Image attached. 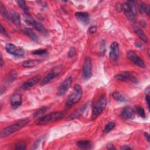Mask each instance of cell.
<instances>
[{
  "mask_svg": "<svg viewBox=\"0 0 150 150\" xmlns=\"http://www.w3.org/2000/svg\"><path fill=\"white\" fill-rule=\"evenodd\" d=\"M1 34L3 35L4 36H6V37H7V38L9 37L7 32L6 31L5 29L4 28V26H2V24H1Z\"/></svg>",
  "mask_w": 150,
  "mask_h": 150,
  "instance_id": "37",
  "label": "cell"
},
{
  "mask_svg": "<svg viewBox=\"0 0 150 150\" xmlns=\"http://www.w3.org/2000/svg\"><path fill=\"white\" fill-rule=\"evenodd\" d=\"M112 96L115 100L120 102H125L127 101V99L125 98V97L118 91L113 92Z\"/></svg>",
  "mask_w": 150,
  "mask_h": 150,
  "instance_id": "26",
  "label": "cell"
},
{
  "mask_svg": "<svg viewBox=\"0 0 150 150\" xmlns=\"http://www.w3.org/2000/svg\"><path fill=\"white\" fill-rule=\"evenodd\" d=\"M121 149H124V150H126V149H132V148L129 146L128 145H124L123 146L121 147Z\"/></svg>",
  "mask_w": 150,
  "mask_h": 150,
  "instance_id": "40",
  "label": "cell"
},
{
  "mask_svg": "<svg viewBox=\"0 0 150 150\" xmlns=\"http://www.w3.org/2000/svg\"><path fill=\"white\" fill-rule=\"evenodd\" d=\"M101 50H103V51L105 49V41L104 40H102V42H101Z\"/></svg>",
  "mask_w": 150,
  "mask_h": 150,
  "instance_id": "41",
  "label": "cell"
},
{
  "mask_svg": "<svg viewBox=\"0 0 150 150\" xmlns=\"http://www.w3.org/2000/svg\"><path fill=\"white\" fill-rule=\"evenodd\" d=\"M107 105V99L105 94H102L93 103L92 106L91 119L95 120L104 110Z\"/></svg>",
  "mask_w": 150,
  "mask_h": 150,
  "instance_id": "2",
  "label": "cell"
},
{
  "mask_svg": "<svg viewBox=\"0 0 150 150\" xmlns=\"http://www.w3.org/2000/svg\"><path fill=\"white\" fill-rule=\"evenodd\" d=\"M23 33L26 35L31 40L35 41V42H37L39 39L38 36L36 35V34L30 28H25L23 30Z\"/></svg>",
  "mask_w": 150,
  "mask_h": 150,
  "instance_id": "21",
  "label": "cell"
},
{
  "mask_svg": "<svg viewBox=\"0 0 150 150\" xmlns=\"http://www.w3.org/2000/svg\"><path fill=\"white\" fill-rule=\"evenodd\" d=\"M75 16L84 25H88L90 22L89 14L86 12H77L75 13Z\"/></svg>",
  "mask_w": 150,
  "mask_h": 150,
  "instance_id": "18",
  "label": "cell"
},
{
  "mask_svg": "<svg viewBox=\"0 0 150 150\" xmlns=\"http://www.w3.org/2000/svg\"><path fill=\"white\" fill-rule=\"evenodd\" d=\"M87 107H88V103H86L85 104L83 105L80 108H79L76 111H74L71 114H70L68 117V120H72L76 119V118H77L81 117L84 114V112L86 111Z\"/></svg>",
  "mask_w": 150,
  "mask_h": 150,
  "instance_id": "17",
  "label": "cell"
},
{
  "mask_svg": "<svg viewBox=\"0 0 150 150\" xmlns=\"http://www.w3.org/2000/svg\"><path fill=\"white\" fill-rule=\"evenodd\" d=\"M72 83V78L71 76H69L67 77L63 83L59 86L58 88V91L57 94L59 96H62L64 93H66L69 88L70 87L71 84Z\"/></svg>",
  "mask_w": 150,
  "mask_h": 150,
  "instance_id": "11",
  "label": "cell"
},
{
  "mask_svg": "<svg viewBox=\"0 0 150 150\" xmlns=\"http://www.w3.org/2000/svg\"><path fill=\"white\" fill-rule=\"evenodd\" d=\"M25 21L28 24L31 25L35 29L42 33H46V30L44 26L40 23L35 21L33 18L30 16H26L25 18Z\"/></svg>",
  "mask_w": 150,
  "mask_h": 150,
  "instance_id": "10",
  "label": "cell"
},
{
  "mask_svg": "<svg viewBox=\"0 0 150 150\" xmlns=\"http://www.w3.org/2000/svg\"><path fill=\"white\" fill-rule=\"evenodd\" d=\"M26 148V144L24 141H21L16 144L15 149H22L25 150Z\"/></svg>",
  "mask_w": 150,
  "mask_h": 150,
  "instance_id": "33",
  "label": "cell"
},
{
  "mask_svg": "<svg viewBox=\"0 0 150 150\" xmlns=\"http://www.w3.org/2000/svg\"><path fill=\"white\" fill-rule=\"evenodd\" d=\"M127 57L130 61H131L137 66L142 68L146 67V64H145L142 59H141L139 57V56L134 51H132V50L128 51L127 53Z\"/></svg>",
  "mask_w": 150,
  "mask_h": 150,
  "instance_id": "7",
  "label": "cell"
},
{
  "mask_svg": "<svg viewBox=\"0 0 150 150\" xmlns=\"http://www.w3.org/2000/svg\"><path fill=\"white\" fill-rule=\"evenodd\" d=\"M0 11L2 16L4 18V19H5L8 22H11V19L10 18V15L8 14L6 8L5 6L2 4V2H0Z\"/></svg>",
  "mask_w": 150,
  "mask_h": 150,
  "instance_id": "24",
  "label": "cell"
},
{
  "mask_svg": "<svg viewBox=\"0 0 150 150\" xmlns=\"http://www.w3.org/2000/svg\"><path fill=\"white\" fill-rule=\"evenodd\" d=\"M115 78L121 81H131L132 83L137 84L138 83V79L134 76L132 74L128 71H123L117 75H115Z\"/></svg>",
  "mask_w": 150,
  "mask_h": 150,
  "instance_id": "8",
  "label": "cell"
},
{
  "mask_svg": "<svg viewBox=\"0 0 150 150\" xmlns=\"http://www.w3.org/2000/svg\"><path fill=\"white\" fill-rule=\"evenodd\" d=\"M91 144L88 140H80L77 142V146L81 149H88L90 148Z\"/></svg>",
  "mask_w": 150,
  "mask_h": 150,
  "instance_id": "25",
  "label": "cell"
},
{
  "mask_svg": "<svg viewBox=\"0 0 150 150\" xmlns=\"http://www.w3.org/2000/svg\"><path fill=\"white\" fill-rule=\"evenodd\" d=\"M5 49L9 54L17 57H22L25 54V50L23 48L17 47L12 43L6 44L5 46Z\"/></svg>",
  "mask_w": 150,
  "mask_h": 150,
  "instance_id": "6",
  "label": "cell"
},
{
  "mask_svg": "<svg viewBox=\"0 0 150 150\" xmlns=\"http://www.w3.org/2000/svg\"><path fill=\"white\" fill-rule=\"evenodd\" d=\"M17 77V73L15 70L12 71L6 77V81L8 83H12L15 80Z\"/></svg>",
  "mask_w": 150,
  "mask_h": 150,
  "instance_id": "29",
  "label": "cell"
},
{
  "mask_svg": "<svg viewBox=\"0 0 150 150\" xmlns=\"http://www.w3.org/2000/svg\"><path fill=\"white\" fill-rule=\"evenodd\" d=\"M60 71H61V68L60 67H55L54 69L50 70L42 79L41 81V85L44 86L49 83L54 78L57 76L60 73Z\"/></svg>",
  "mask_w": 150,
  "mask_h": 150,
  "instance_id": "9",
  "label": "cell"
},
{
  "mask_svg": "<svg viewBox=\"0 0 150 150\" xmlns=\"http://www.w3.org/2000/svg\"><path fill=\"white\" fill-rule=\"evenodd\" d=\"M135 111L138 114V115L139 116H140L141 117L144 118L146 117V114L145 112L144 109L141 107V106H137L135 107Z\"/></svg>",
  "mask_w": 150,
  "mask_h": 150,
  "instance_id": "31",
  "label": "cell"
},
{
  "mask_svg": "<svg viewBox=\"0 0 150 150\" xmlns=\"http://www.w3.org/2000/svg\"><path fill=\"white\" fill-rule=\"evenodd\" d=\"M10 18L11 21L16 26H20L21 25V18L19 14L15 11L12 10L10 13Z\"/></svg>",
  "mask_w": 150,
  "mask_h": 150,
  "instance_id": "20",
  "label": "cell"
},
{
  "mask_svg": "<svg viewBox=\"0 0 150 150\" xmlns=\"http://www.w3.org/2000/svg\"><path fill=\"white\" fill-rule=\"evenodd\" d=\"M120 54V49L119 46L117 42H113L110 46V58L113 60L116 61L119 56Z\"/></svg>",
  "mask_w": 150,
  "mask_h": 150,
  "instance_id": "13",
  "label": "cell"
},
{
  "mask_svg": "<svg viewBox=\"0 0 150 150\" xmlns=\"http://www.w3.org/2000/svg\"><path fill=\"white\" fill-rule=\"evenodd\" d=\"M122 5V11H124L126 17L129 20V21L132 23L135 22L136 21V16L132 13V12L129 8L127 3H124L121 4Z\"/></svg>",
  "mask_w": 150,
  "mask_h": 150,
  "instance_id": "14",
  "label": "cell"
},
{
  "mask_svg": "<svg viewBox=\"0 0 150 150\" xmlns=\"http://www.w3.org/2000/svg\"><path fill=\"white\" fill-rule=\"evenodd\" d=\"M97 31V27L96 26H91L88 29V32L91 34L94 33Z\"/></svg>",
  "mask_w": 150,
  "mask_h": 150,
  "instance_id": "38",
  "label": "cell"
},
{
  "mask_svg": "<svg viewBox=\"0 0 150 150\" xmlns=\"http://www.w3.org/2000/svg\"><path fill=\"white\" fill-rule=\"evenodd\" d=\"M145 101H146V103L148 108H149V96L148 94H147L145 97Z\"/></svg>",
  "mask_w": 150,
  "mask_h": 150,
  "instance_id": "39",
  "label": "cell"
},
{
  "mask_svg": "<svg viewBox=\"0 0 150 150\" xmlns=\"http://www.w3.org/2000/svg\"><path fill=\"white\" fill-rule=\"evenodd\" d=\"M41 139H42V138L38 139V140H36L35 141V142L33 144V145H32V146L31 148L32 149H36L38 147V146H39V144H40V142L41 141Z\"/></svg>",
  "mask_w": 150,
  "mask_h": 150,
  "instance_id": "36",
  "label": "cell"
},
{
  "mask_svg": "<svg viewBox=\"0 0 150 150\" xmlns=\"http://www.w3.org/2000/svg\"><path fill=\"white\" fill-rule=\"evenodd\" d=\"M92 76V63L90 57H87L84 62L82 76L84 80L89 79Z\"/></svg>",
  "mask_w": 150,
  "mask_h": 150,
  "instance_id": "5",
  "label": "cell"
},
{
  "mask_svg": "<svg viewBox=\"0 0 150 150\" xmlns=\"http://www.w3.org/2000/svg\"><path fill=\"white\" fill-rule=\"evenodd\" d=\"M107 148L108 149H115L112 144H108V145H107Z\"/></svg>",
  "mask_w": 150,
  "mask_h": 150,
  "instance_id": "43",
  "label": "cell"
},
{
  "mask_svg": "<svg viewBox=\"0 0 150 150\" xmlns=\"http://www.w3.org/2000/svg\"><path fill=\"white\" fill-rule=\"evenodd\" d=\"M120 117L124 120L132 119L135 117V111L131 107L126 106L121 110Z\"/></svg>",
  "mask_w": 150,
  "mask_h": 150,
  "instance_id": "12",
  "label": "cell"
},
{
  "mask_svg": "<svg viewBox=\"0 0 150 150\" xmlns=\"http://www.w3.org/2000/svg\"><path fill=\"white\" fill-rule=\"evenodd\" d=\"M82 95L83 90L81 86L79 84H76L74 87L73 91L70 95L68 100L66 103L65 108L66 109H68L74 104H76L79 101H80L82 97Z\"/></svg>",
  "mask_w": 150,
  "mask_h": 150,
  "instance_id": "4",
  "label": "cell"
},
{
  "mask_svg": "<svg viewBox=\"0 0 150 150\" xmlns=\"http://www.w3.org/2000/svg\"><path fill=\"white\" fill-rule=\"evenodd\" d=\"M29 122V119L28 118H23L16 122L10 125L5 128H4L1 132L0 137L1 138H4L6 137L14 132H16V131L20 130L22 128H23L26 125H27Z\"/></svg>",
  "mask_w": 150,
  "mask_h": 150,
  "instance_id": "1",
  "label": "cell"
},
{
  "mask_svg": "<svg viewBox=\"0 0 150 150\" xmlns=\"http://www.w3.org/2000/svg\"><path fill=\"white\" fill-rule=\"evenodd\" d=\"M18 5L21 8V9L25 12H26L28 11V7L25 1H16Z\"/></svg>",
  "mask_w": 150,
  "mask_h": 150,
  "instance_id": "32",
  "label": "cell"
},
{
  "mask_svg": "<svg viewBox=\"0 0 150 150\" xmlns=\"http://www.w3.org/2000/svg\"><path fill=\"white\" fill-rule=\"evenodd\" d=\"M127 4L128 5L129 8L130 10L132 12V13L137 16V5L135 4V2L134 1H127Z\"/></svg>",
  "mask_w": 150,
  "mask_h": 150,
  "instance_id": "27",
  "label": "cell"
},
{
  "mask_svg": "<svg viewBox=\"0 0 150 150\" xmlns=\"http://www.w3.org/2000/svg\"><path fill=\"white\" fill-rule=\"evenodd\" d=\"M40 79V76H34L25 83H23L22 86L21 88L23 90H29L30 88H32L33 86H34Z\"/></svg>",
  "mask_w": 150,
  "mask_h": 150,
  "instance_id": "15",
  "label": "cell"
},
{
  "mask_svg": "<svg viewBox=\"0 0 150 150\" xmlns=\"http://www.w3.org/2000/svg\"><path fill=\"white\" fill-rule=\"evenodd\" d=\"M22 96L19 93L13 94L10 97V103L13 108H17L22 104Z\"/></svg>",
  "mask_w": 150,
  "mask_h": 150,
  "instance_id": "16",
  "label": "cell"
},
{
  "mask_svg": "<svg viewBox=\"0 0 150 150\" xmlns=\"http://www.w3.org/2000/svg\"><path fill=\"white\" fill-rule=\"evenodd\" d=\"M144 135H145V139L147 140V141L148 142H149L150 141V139H149V134H148V133H147V132H145V134H144Z\"/></svg>",
  "mask_w": 150,
  "mask_h": 150,
  "instance_id": "42",
  "label": "cell"
},
{
  "mask_svg": "<svg viewBox=\"0 0 150 150\" xmlns=\"http://www.w3.org/2000/svg\"><path fill=\"white\" fill-rule=\"evenodd\" d=\"M49 108L48 107H42L39 108L33 114L34 118H39L42 115H43L45 112H46Z\"/></svg>",
  "mask_w": 150,
  "mask_h": 150,
  "instance_id": "28",
  "label": "cell"
},
{
  "mask_svg": "<svg viewBox=\"0 0 150 150\" xmlns=\"http://www.w3.org/2000/svg\"><path fill=\"white\" fill-rule=\"evenodd\" d=\"M115 127V123L114 122H109L105 125L103 129V132L106 134L109 132L111 129H112Z\"/></svg>",
  "mask_w": 150,
  "mask_h": 150,
  "instance_id": "30",
  "label": "cell"
},
{
  "mask_svg": "<svg viewBox=\"0 0 150 150\" xmlns=\"http://www.w3.org/2000/svg\"><path fill=\"white\" fill-rule=\"evenodd\" d=\"M138 9L141 13H146L147 15H149L150 8L148 4L144 2H139L138 4Z\"/></svg>",
  "mask_w": 150,
  "mask_h": 150,
  "instance_id": "22",
  "label": "cell"
},
{
  "mask_svg": "<svg viewBox=\"0 0 150 150\" xmlns=\"http://www.w3.org/2000/svg\"><path fill=\"white\" fill-rule=\"evenodd\" d=\"M135 45H136V46H137L138 47H139V48H141V47H142V44L141 43H139V42H136L135 43Z\"/></svg>",
  "mask_w": 150,
  "mask_h": 150,
  "instance_id": "44",
  "label": "cell"
},
{
  "mask_svg": "<svg viewBox=\"0 0 150 150\" xmlns=\"http://www.w3.org/2000/svg\"><path fill=\"white\" fill-rule=\"evenodd\" d=\"M0 62H1V66L2 67L4 64V61H3V58H2V54H1V60H0Z\"/></svg>",
  "mask_w": 150,
  "mask_h": 150,
  "instance_id": "45",
  "label": "cell"
},
{
  "mask_svg": "<svg viewBox=\"0 0 150 150\" xmlns=\"http://www.w3.org/2000/svg\"><path fill=\"white\" fill-rule=\"evenodd\" d=\"M75 53H76V49L74 47H71L68 52V57L69 58L73 57L74 56Z\"/></svg>",
  "mask_w": 150,
  "mask_h": 150,
  "instance_id": "35",
  "label": "cell"
},
{
  "mask_svg": "<svg viewBox=\"0 0 150 150\" xmlns=\"http://www.w3.org/2000/svg\"><path fill=\"white\" fill-rule=\"evenodd\" d=\"M64 117V114L61 111H54L40 117L37 120L36 124L39 125H43L58 121Z\"/></svg>",
  "mask_w": 150,
  "mask_h": 150,
  "instance_id": "3",
  "label": "cell"
},
{
  "mask_svg": "<svg viewBox=\"0 0 150 150\" xmlns=\"http://www.w3.org/2000/svg\"><path fill=\"white\" fill-rule=\"evenodd\" d=\"M134 31L142 42L146 43H148V37L146 35V34L144 33V32L142 30V29H141L138 26H135L134 28Z\"/></svg>",
  "mask_w": 150,
  "mask_h": 150,
  "instance_id": "19",
  "label": "cell"
},
{
  "mask_svg": "<svg viewBox=\"0 0 150 150\" xmlns=\"http://www.w3.org/2000/svg\"><path fill=\"white\" fill-rule=\"evenodd\" d=\"M40 63V60H33V59H32V60H28L25 61L23 63L22 66L24 67L31 68V67H35L36 66L39 64Z\"/></svg>",
  "mask_w": 150,
  "mask_h": 150,
  "instance_id": "23",
  "label": "cell"
},
{
  "mask_svg": "<svg viewBox=\"0 0 150 150\" xmlns=\"http://www.w3.org/2000/svg\"><path fill=\"white\" fill-rule=\"evenodd\" d=\"M46 53V50L45 49H38V50H34L32 52V54H36V55H42V54H45Z\"/></svg>",
  "mask_w": 150,
  "mask_h": 150,
  "instance_id": "34",
  "label": "cell"
}]
</instances>
